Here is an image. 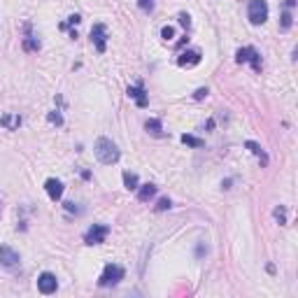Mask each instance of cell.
<instances>
[{"label":"cell","instance_id":"obj_4","mask_svg":"<svg viewBox=\"0 0 298 298\" xmlns=\"http://www.w3.org/2000/svg\"><path fill=\"white\" fill-rule=\"evenodd\" d=\"M235 61L237 63H250L252 68H254L256 73H261V54L256 51L254 47H243V49H237V54H235Z\"/></svg>","mask_w":298,"mask_h":298},{"label":"cell","instance_id":"obj_6","mask_svg":"<svg viewBox=\"0 0 298 298\" xmlns=\"http://www.w3.org/2000/svg\"><path fill=\"white\" fill-rule=\"evenodd\" d=\"M91 44L96 47L98 54H103L107 47V26L105 24H93L91 28Z\"/></svg>","mask_w":298,"mask_h":298},{"label":"cell","instance_id":"obj_18","mask_svg":"<svg viewBox=\"0 0 298 298\" xmlns=\"http://www.w3.org/2000/svg\"><path fill=\"white\" fill-rule=\"evenodd\" d=\"M24 49L26 51H37V49H40V40L33 37V35H26L24 37Z\"/></svg>","mask_w":298,"mask_h":298},{"label":"cell","instance_id":"obj_11","mask_svg":"<svg viewBox=\"0 0 298 298\" xmlns=\"http://www.w3.org/2000/svg\"><path fill=\"white\" fill-rule=\"evenodd\" d=\"M128 98H133L135 103H138V107H147V93H145V89H142V84H135V86H128Z\"/></svg>","mask_w":298,"mask_h":298},{"label":"cell","instance_id":"obj_10","mask_svg":"<svg viewBox=\"0 0 298 298\" xmlns=\"http://www.w3.org/2000/svg\"><path fill=\"white\" fill-rule=\"evenodd\" d=\"M44 191H47V196L51 198V201H61L63 182H61V180H56V177H49L47 182H44Z\"/></svg>","mask_w":298,"mask_h":298},{"label":"cell","instance_id":"obj_12","mask_svg":"<svg viewBox=\"0 0 298 298\" xmlns=\"http://www.w3.org/2000/svg\"><path fill=\"white\" fill-rule=\"evenodd\" d=\"M154 196H156V184H142V187H138V201L140 203L152 201Z\"/></svg>","mask_w":298,"mask_h":298},{"label":"cell","instance_id":"obj_27","mask_svg":"<svg viewBox=\"0 0 298 298\" xmlns=\"http://www.w3.org/2000/svg\"><path fill=\"white\" fill-rule=\"evenodd\" d=\"M79 21H82V17H79V14H73V17H68V24H70V26H77Z\"/></svg>","mask_w":298,"mask_h":298},{"label":"cell","instance_id":"obj_16","mask_svg":"<svg viewBox=\"0 0 298 298\" xmlns=\"http://www.w3.org/2000/svg\"><path fill=\"white\" fill-rule=\"evenodd\" d=\"M124 184H126V189L128 191H135V189L140 187V182H138V175L135 172H124Z\"/></svg>","mask_w":298,"mask_h":298},{"label":"cell","instance_id":"obj_3","mask_svg":"<svg viewBox=\"0 0 298 298\" xmlns=\"http://www.w3.org/2000/svg\"><path fill=\"white\" fill-rule=\"evenodd\" d=\"M247 19H250V24H254V26L266 24V19H268L266 0H250V5H247Z\"/></svg>","mask_w":298,"mask_h":298},{"label":"cell","instance_id":"obj_21","mask_svg":"<svg viewBox=\"0 0 298 298\" xmlns=\"http://www.w3.org/2000/svg\"><path fill=\"white\" fill-rule=\"evenodd\" d=\"M170 207H172L170 198H161V201L156 203V212H163V210H170Z\"/></svg>","mask_w":298,"mask_h":298},{"label":"cell","instance_id":"obj_20","mask_svg":"<svg viewBox=\"0 0 298 298\" xmlns=\"http://www.w3.org/2000/svg\"><path fill=\"white\" fill-rule=\"evenodd\" d=\"M275 219H277V221H280V224L282 226H284L286 224V207L284 205H280V207H275Z\"/></svg>","mask_w":298,"mask_h":298},{"label":"cell","instance_id":"obj_8","mask_svg":"<svg viewBox=\"0 0 298 298\" xmlns=\"http://www.w3.org/2000/svg\"><path fill=\"white\" fill-rule=\"evenodd\" d=\"M201 61H203V56L198 49H187V51H182V54L177 56V66L180 68H194Z\"/></svg>","mask_w":298,"mask_h":298},{"label":"cell","instance_id":"obj_23","mask_svg":"<svg viewBox=\"0 0 298 298\" xmlns=\"http://www.w3.org/2000/svg\"><path fill=\"white\" fill-rule=\"evenodd\" d=\"M142 12H154V0H138Z\"/></svg>","mask_w":298,"mask_h":298},{"label":"cell","instance_id":"obj_14","mask_svg":"<svg viewBox=\"0 0 298 298\" xmlns=\"http://www.w3.org/2000/svg\"><path fill=\"white\" fill-rule=\"evenodd\" d=\"M145 128L149 131L152 135H156V138H163V124H161V119H147L145 122Z\"/></svg>","mask_w":298,"mask_h":298},{"label":"cell","instance_id":"obj_17","mask_svg":"<svg viewBox=\"0 0 298 298\" xmlns=\"http://www.w3.org/2000/svg\"><path fill=\"white\" fill-rule=\"evenodd\" d=\"M291 24H293L291 10H289V7H284V12H282V17H280V28H282V31H289V28H291Z\"/></svg>","mask_w":298,"mask_h":298},{"label":"cell","instance_id":"obj_2","mask_svg":"<svg viewBox=\"0 0 298 298\" xmlns=\"http://www.w3.org/2000/svg\"><path fill=\"white\" fill-rule=\"evenodd\" d=\"M124 275H126V270H124L122 266H116V263H107V266L103 268V273H100L98 284H100V286H114V284H119V282L124 280Z\"/></svg>","mask_w":298,"mask_h":298},{"label":"cell","instance_id":"obj_24","mask_svg":"<svg viewBox=\"0 0 298 298\" xmlns=\"http://www.w3.org/2000/svg\"><path fill=\"white\" fill-rule=\"evenodd\" d=\"M172 35H175L172 26H163V28H161V37H163L165 42H168V40H172Z\"/></svg>","mask_w":298,"mask_h":298},{"label":"cell","instance_id":"obj_25","mask_svg":"<svg viewBox=\"0 0 298 298\" xmlns=\"http://www.w3.org/2000/svg\"><path fill=\"white\" fill-rule=\"evenodd\" d=\"M207 93H210V89L203 86V89H198V91L194 93V100H203V98H207Z\"/></svg>","mask_w":298,"mask_h":298},{"label":"cell","instance_id":"obj_5","mask_svg":"<svg viewBox=\"0 0 298 298\" xmlns=\"http://www.w3.org/2000/svg\"><path fill=\"white\" fill-rule=\"evenodd\" d=\"M110 235V226L105 224H93L89 231L84 233V243L86 245H100L105 243V237Z\"/></svg>","mask_w":298,"mask_h":298},{"label":"cell","instance_id":"obj_22","mask_svg":"<svg viewBox=\"0 0 298 298\" xmlns=\"http://www.w3.org/2000/svg\"><path fill=\"white\" fill-rule=\"evenodd\" d=\"M47 122H51V124H56V126H61V124H63V116L61 114H58V112H49V114H47Z\"/></svg>","mask_w":298,"mask_h":298},{"label":"cell","instance_id":"obj_7","mask_svg":"<svg viewBox=\"0 0 298 298\" xmlns=\"http://www.w3.org/2000/svg\"><path fill=\"white\" fill-rule=\"evenodd\" d=\"M56 289H58V280H56L54 273H42L37 277V291L40 293L49 296V293H56Z\"/></svg>","mask_w":298,"mask_h":298},{"label":"cell","instance_id":"obj_19","mask_svg":"<svg viewBox=\"0 0 298 298\" xmlns=\"http://www.w3.org/2000/svg\"><path fill=\"white\" fill-rule=\"evenodd\" d=\"M182 142H184V145H189V147H203V145H205L201 138H196V135H187V133L182 135Z\"/></svg>","mask_w":298,"mask_h":298},{"label":"cell","instance_id":"obj_1","mask_svg":"<svg viewBox=\"0 0 298 298\" xmlns=\"http://www.w3.org/2000/svg\"><path fill=\"white\" fill-rule=\"evenodd\" d=\"M93 154H96V158L100 161L103 165H112L119 161V156H122V152H119V147L114 145V142L110 140V138H98L96 145H93Z\"/></svg>","mask_w":298,"mask_h":298},{"label":"cell","instance_id":"obj_15","mask_svg":"<svg viewBox=\"0 0 298 298\" xmlns=\"http://www.w3.org/2000/svg\"><path fill=\"white\" fill-rule=\"evenodd\" d=\"M0 124H3L5 128H10V131H14V128L21 126V116H10V114H5V116H0Z\"/></svg>","mask_w":298,"mask_h":298},{"label":"cell","instance_id":"obj_9","mask_svg":"<svg viewBox=\"0 0 298 298\" xmlns=\"http://www.w3.org/2000/svg\"><path fill=\"white\" fill-rule=\"evenodd\" d=\"M19 261H21V256H19L17 252L12 250V247H7V245H0V266L14 268V266H19Z\"/></svg>","mask_w":298,"mask_h":298},{"label":"cell","instance_id":"obj_26","mask_svg":"<svg viewBox=\"0 0 298 298\" xmlns=\"http://www.w3.org/2000/svg\"><path fill=\"white\" fill-rule=\"evenodd\" d=\"M177 19H180V24H182L184 28H189V26H191V17H189V14H184V12H182Z\"/></svg>","mask_w":298,"mask_h":298},{"label":"cell","instance_id":"obj_13","mask_svg":"<svg viewBox=\"0 0 298 298\" xmlns=\"http://www.w3.org/2000/svg\"><path fill=\"white\" fill-rule=\"evenodd\" d=\"M245 147H247V149H250V152L254 154V156H259V158H261V165H268V154L261 149V145H259V142L247 140V142H245Z\"/></svg>","mask_w":298,"mask_h":298}]
</instances>
